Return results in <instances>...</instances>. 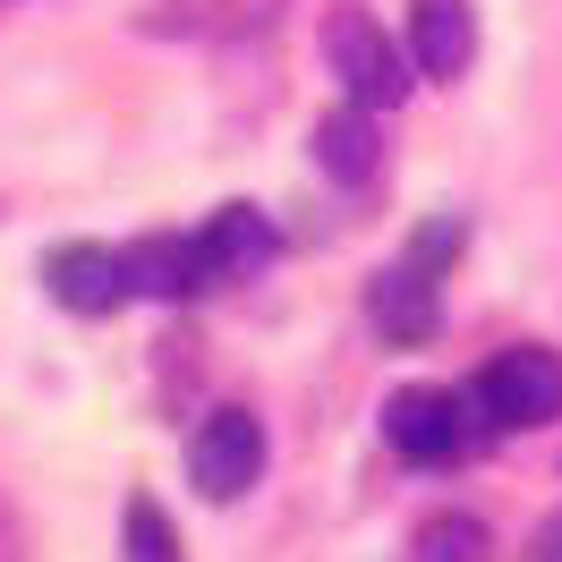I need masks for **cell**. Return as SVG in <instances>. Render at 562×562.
Masks as SVG:
<instances>
[{
	"label": "cell",
	"mask_w": 562,
	"mask_h": 562,
	"mask_svg": "<svg viewBox=\"0 0 562 562\" xmlns=\"http://www.w3.org/2000/svg\"><path fill=\"white\" fill-rule=\"evenodd\" d=\"M477 60V9L469 0H409V69L426 86H452Z\"/></svg>",
	"instance_id": "7"
},
{
	"label": "cell",
	"mask_w": 562,
	"mask_h": 562,
	"mask_svg": "<svg viewBox=\"0 0 562 562\" xmlns=\"http://www.w3.org/2000/svg\"><path fill=\"white\" fill-rule=\"evenodd\" d=\"M120 265H128V299H196L188 239H137V247H120Z\"/></svg>",
	"instance_id": "10"
},
{
	"label": "cell",
	"mask_w": 562,
	"mask_h": 562,
	"mask_svg": "<svg viewBox=\"0 0 562 562\" xmlns=\"http://www.w3.org/2000/svg\"><path fill=\"white\" fill-rule=\"evenodd\" d=\"M26 546H35V537H26V512L0 494V562H26Z\"/></svg>",
	"instance_id": "13"
},
{
	"label": "cell",
	"mask_w": 562,
	"mask_h": 562,
	"mask_svg": "<svg viewBox=\"0 0 562 562\" xmlns=\"http://www.w3.org/2000/svg\"><path fill=\"white\" fill-rule=\"evenodd\" d=\"M256 477H265V426L247 418V409H213L188 435V486L205 494V503H239Z\"/></svg>",
	"instance_id": "3"
},
{
	"label": "cell",
	"mask_w": 562,
	"mask_h": 562,
	"mask_svg": "<svg viewBox=\"0 0 562 562\" xmlns=\"http://www.w3.org/2000/svg\"><path fill=\"white\" fill-rule=\"evenodd\" d=\"M43 290H52V307H69V316H111V307H128V265H120V247L69 239V247L43 256Z\"/></svg>",
	"instance_id": "6"
},
{
	"label": "cell",
	"mask_w": 562,
	"mask_h": 562,
	"mask_svg": "<svg viewBox=\"0 0 562 562\" xmlns=\"http://www.w3.org/2000/svg\"><path fill=\"white\" fill-rule=\"evenodd\" d=\"M528 562H562V512H546V520H537V537H528Z\"/></svg>",
	"instance_id": "14"
},
{
	"label": "cell",
	"mask_w": 562,
	"mask_h": 562,
	"mask_svg": "<svg viewBox=\"0 0 562 562\" xmlns=\"http://www.w3.org/2000/svg\"><path fill=\"white\" fill-rule=\"evenodd\" d=\"M324 60H333V77L350 86V103H367V111H392L409 94V77H418L367 9H333V18H324Z\"/></svg>",
	"instance_id": "2"
},
{
	"label": "cell",
	"mask_w": 562,
	"mask_h": 562,
	"mask_svg": "<svg viewBox=\"0 0 562 562\" xmlns=\"http://www.w3.org/2000/svg\"><path fill=\"white\" fill-rule=\"evenodd\" d=\"M443 324V307H435V265H392L384 281H375V333L384 341H426Z\"/></svg>",
	"instance_id": "8"
},
{
	"label": "cell",
	"mask_w": 562,
	"mask_h": 562,
	"mask_svg": "<svg viewBox=\"0 0 562 562\" xmlns=\"http://www.w3.org/2000/svg\"><path fill=\"white\" fill-rule=\"evenodd\" d=\"M486 435V418H477V392H392L384 401V443L401 460H418V469H435V460H460L469 443Z\"/></svg>",
	"instance_id": "1"
},
{
	"label": "cell",
	"mask_w": 562,
	"mask_h": 562,
	"mask_svg": "<svg viewBox=\"0 0 562 562\" xmlns=\"http://www.w3.org/2000/svg\"><path fill=\"white\" fill-rule=\"evenodd\" d=\"M477 409H486V426L562 418V358L554 350H503L486 375H477Z\"/></svg>",
	"instance_id": "4"
},
{
	"label": "cell",
	"mask_w": 562,
	"mask_h": 562,
	"mask_svg": "<svg viewBox=\"0 0 562 562\" xmlns=\"http://www.w3.org/2000/svg\"><path fill=\"white\" fill-rule=\"evenodd\" d=\"M273 247L281 239H273V222H265L256 205H222L205 231L188 239V273H196V290H239L247 273L273 265Z\"/></svg>",
	"instance_id": "5"
},
{
	"label": "cell",
	"mask_w": 562,
	"mask_h": 562,
	"mask_svg": "<svg viewBox=\"0 0 562 562\" xmlns=\"http://www.w3.org/2000/svg\"><path fill=\"white\" fill-rule=\"evenodd\" d=\"M486 554H494V537L469 512H435L418 528V562H486Z\"/></svg>",
	"instance_id": "12"
},
{
	"label": "cell",
	"mask_w": 562,
	"mask_h": 562,
	"mask_svg": "<svg viewBox=\"0 0 562 562\" xmlns=\"http://www.w3.org/2000/svg\"><path fill=\"white\" fill-rule=\"evenodd\" d=\"M316 162L341 188H358V179H375V120H367V103H350V111H333L316 128Z\"/></svg>",
	"instance_id": "9"
},
{
	"label": "cell",
	"mask_w": 562,
	"mask_h": 562,
	"mask_svg": "<svg viewBox=\"0 0 562 562\" xmlns=\"http://www.w3.org/2000/svg\"><path fill=\"white\" fill-rule=\"evenodd\" d=\"M120 554L128 562H179V528H171V512H162L154 494H128V512H120Z\"/></svg>",
	"instance_id": "11"
}]
</instances>
